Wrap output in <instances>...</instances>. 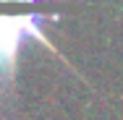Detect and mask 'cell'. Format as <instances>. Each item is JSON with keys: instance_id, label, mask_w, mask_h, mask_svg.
<instances>
[{"instance_id": "6da1fadb", "label": "cell", "mask_w": 123, "mask_h": 120, "mask_svg": "<svg viewBox=\"0 0 123 120\" xmlns=\"http://www.w3.org/2000/svg\"><path fill=\"white\" fill-rule=\"evenodd\" d=\"M55 18V16H45V13H24V16H5L3 18V60H5V78L11 81L13 73V63H16V52L21 50L26 39H37L45 47L55 52L45 37V21Z\"/></svg>"}]
</instances>
